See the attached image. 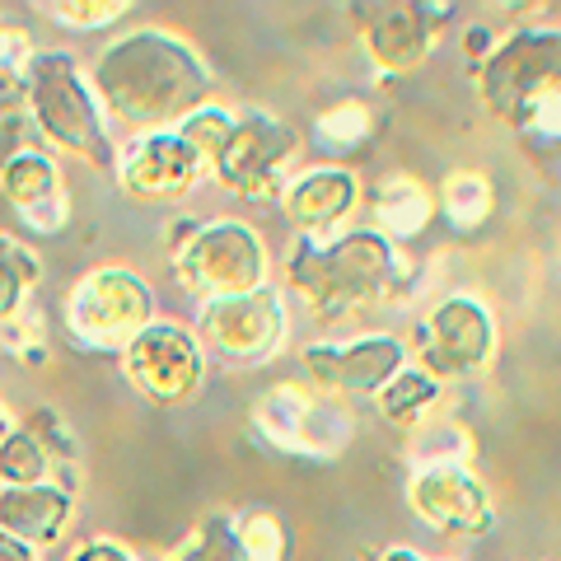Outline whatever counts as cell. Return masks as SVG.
Masks as SVG:
<instances>
[{"instance_id": "cell-29", "label": "cell", "mask_w": 561, "mask_h": 561, "mask_svg": "<svg viewBox=\"0 0 561 561\" xmlns=\"http://www.w3.org/2000/svg\"><path fill=\"white\" fill-rule=\"evenodd\" d=\"M47 14L66 28H108L122 14H131V0H57Z\"/></svg>"}, {"instance_id": "cell-25", "label": "cell", "mask_w": 561, "mask_h": 561, "mask_svg": "<svg viewBox=\"0 0 561 561\" xmlns=\"http://www.w3.org/2000/svg\"><path fill=\"white\" fill-rule=\"evenodd\" d=\"M43 482H57V459H51L47 445L20 421V426L0 440V486H43Z\"/></svg>"}, {"instance_id": "cell-37", "label": "cell", "mask_w": 561, "mask_h": 561, "mask_svg": "<svg viewBox=\"0 0 561 561\" xmlns=\"http://www.w3.org/2000/svg\"><path fill=\"white\" fill-rule=\"evenodd\" d=\"M14 426H20V421H14V416H10V412H5V408H0V440H5V435H10V431H14Z\"/></svg>"}, {"instance_id": "cell-1", "label": "cell", "mask_w": 561, "mask_h": 561, "mask_svg": "<svg viewBox=\"0 0 561 561\" xmlns=\"http://www.w3.org/2000/svg\"><path fill=\"white\" fill-rule=\"evenodd\" d=\"M90 84L113 127L131 136L179 131L202 113L216 90V76L197 47L173 28H131L113 38L90 66Z\"/></svg>"}, {"instance_id": "cell-12", "label": "cell", "mask_w": 561, "mask_h": 561, "mask_svg": "<svg viewBox=\"0 0 561 561\" xmlns=\"http://www.w3.org/2000/svg\"><path fill=\"white\" fill-rule=\"evenodd\" d=\"M197 337L206 342V351H216L230 365H267L272 356H280V346L290 337L286 300H280L276 286H267L257 295L206 305Z\"/></svg>"}, {"instance_id": "cell-14", "label": "cell", "mask_w": 561, "mask_h": 561, "mask_svg": "<svg viewBox=\"0 0 561 561\" xmlns=\"http://www.w3.org/2000/svg\"><path fill=\"white\" fill-rule=\"evenodd\" d=\"M360 197L365 192L356 169H346L342 160H323V164L295 169V179L286 183V197H280V216H286L295 239L328 243L351 230Z\"/></svg>"}, {"instance_id": "cell-10", "label": "cell", "mask_w": 561, "mask_h": 561, "mask_svg": "<svg viewBox=\"0 0 561 561\" xmlns=\"http://www.w3.org/2000/svg\"><path fill=\"white\" fill-rule=\"evenodd\" d=\"M117 360L150 408H187L206 383V342L183 323L154 319Z\"/></svg>"}, {"instance_id": "cell-8", "label": "cell", "mask_w": 561, "mask_h": 561, "mask_svg": "<svg viewBox=\"0 0 561 561\" xmlns=\"http://www.w3.org/2000/svg\"><path fill=\"white\" fill-rule=\"evenodd\" d=\"M295 154H300V136L286 117L267 108H243L210 179L249 206H280L286 183L295 179Z\"/></svg>"}, {"instance_id": "cell-35", "label": "cell", "mask_w": 561, "mask_h": 561, "mask_svg": "<svg viewBox=\"0 0 561 561\" xmlns=\"http://www.w3.org/2000/svg\"><path fill=\"white\" fill-rule=\"evenodd\" d=\"M0 561H43V552L28 548L20 538H10V534H0Z\"/></svg>"}, {"instance_id": "cell-21", "label": "cell", "mask_w": 561, "mask_h": 561, "mask_svg": "<svg viewBox=\"0 0 561 561\" xmlns=\"http://www.w3.org/2000/svg\"><path fill=\"white\" fill-rule=\"evenodd\" d=\"M435 206L454 234H478L496 210V187L482 169H449L435 187Z\"/></svg>"}, {"instance_id": "cell-15", "label": "cell", "mask_w": 561, "mask_h": 561, "mask_svg": "<svg viewBox=\"0 0 561 561\" xmlns=\"http://www.w3.org/2000/svg\"><path fill=\"white\" fill-rule=\"evenodd\" d=\"M408 505L431 534L482 538L496 529L491 491L472 468H426L408 478Z\"/></svg>"}, {"instance_id": "cell-4", "label": "cell", "mask_w": 561, "mask_h": 561, "mask_svg": "<svg viewBox=\"0 0 561 561\" xmlns=\"http://www.w3.org/2000/svg\"><path fill=\"white\" fill-rule=\"evenodd\" d=\"M173 280L202 309L220 300H239V295H257L272 286L267 239L249 220L234 216L187 225L183 239L173 243Z\"/></svg>"}, {"instance_id": "cell-5", "label": "cell", "mask_w": 561, "mask_h": 561, "mask_svg": "<svg viewBox=\"0 0 561 561\" xmlns=\"http://www.w3.org/2000/svg\"><path fill=\"white\" fill-rule=\"evenodd\" d=\"M482 108L496 122H511L534 103L561 94V28L557 24H519L491 38L472 66Z\"/></svg>"}, {"instance_id": "cell-9", "label": "cell", "mask_w": 561, "mask_h": 561, "mask_svg": "<svg viewBox=\"0 0 561 561\" xmlns=\"http://www.w3.org/2000/svg\"><path fill=\"white\" fill-rule=\"evenodd\" d=\"M496 346H501L496 313L468 290L440 295V300L416 319V332H412L416 365L426 375H435L440 383L482 375L486 365L496 360Z\"/></svg>"}, {"instance_id": "cell-7", "label": "cell", "mask_w": 561, "mask_h": 561, "mask_svg": "<svg viewBox=\"0 0 561 561\" xmlns=\"http://www.w3.org/2000/svg\"><path fill=\"white\" fill-rule=\"evenodd\" d=\"M70 342L99 356H122L154 323V290L131 267H94L70 286L61 305Z\"/></svg>"}, {"instance_id": "cell-11", "label": "cell", "mask_w": 561, "mask_h": 561, "mask_svg": "<svg viewBox=\"0 0 561 561\" xmlns=\"http://www.w3.org/2000/svg\"><path fill=\"white\" fill-rule=\"evenodd\" d=\"M305 379L332 398H379L412 365V342L398 332H356L346 342H309Z\"/></svg>"}, {"instance_id": "cell-2", "label": "cell", "mask_w": 561, "mask_h": 561, "mask_svg": "<svg viewBox=\"0 0 561 561\" xmlns=\"http://www.w3.org/2000/svg\"><path fill=\"white\" fill-rule=\"evenodd\" d=\"M286 286L309 313L323 323L370 319V313L398 309L412 290V262L370 225H356L328 243L290 239Z\"/></svg>"}, {"instance_id": "cell-32", "label": "cell", "mask_w": 561, "mask_h": 561, "mask_svg": "<svg viewBox=\"0 0 561 561\" xmlns=\"http://www.w3.org/2000/svg\"><path fill=\"white\" fill-rule=\"evenodd\" d=\"M33 57H38V47H33L28 28H24V24H14V20H0V66L28 70Z\"/></svg>"}, {"instance_id": "cell-20", "label": "cell", "mask_w": 561, "mask_h": 561, "mask_svg": "<svg viewBox=\"0 0 561 561\" xmlns=\"http://www.w3.org/2000/svg\"><path fill=\"white\" fill-rule=\"evenodd\" d=\"M375 408H379V416L389 421L393 431H416V426H426L431 416H440V408H445V383L435 379V375H426L421 365H408L389 389H383L379 398H375Z\"/></svg>"}, {"instance_id": "cell-18", "label": "cell", "mask_w": 561, "mask_h": 561, "mask_svg": "<svg viewBox=\"0 0 561 561\" xmlns=\"http://www.w3.org/2000/svg\"><path fill=\"white\" fill-rule=\"evenodd\" d=\"M76 524V496L66 482L43 486H0V534L28 542V548H51Z\"/></svg>"}, {"instance_id": "cell-17", "label": "cell", "mask_w": 561, "mask_h": 561, "mask_svg": "<svg viewBox=\"0 0 561 561\" xmlns=\"http://www.w3.org/2000/svg\"><path fill=\"white\" fill-rule=\"evenodd\" d=\"M0 197L20 216L28 234H61L70 220L66 179L51 154L43 150H14L0 164Z\"/></svg>"}, {"instance_id": "cell-19", "label": "cell", "mask_w": 561, "mask_h": 561, "mask_svg": "<svg viewBox=\"0 0 561 561\" xmlns=\"http://www.w3.org/2000/svg\"><path fill=\"white\" fill-rule=\"evenodd\" d=\"M440 216L435 192L412 179V173H383L370 192V230H379L389 243H416L431 230V220Z\"/></svg>"}, {"instance_id": "cell-24", "label": "cell", "mask_w": 561, "mask_h": 561, "mask_svg": "<svg viewBox=\"0 0 561 561\" xmlns=\"http://www.w3.org/2000/svg\"><path fill=\"white\" fill-rule=\"evenodd\" d=\"M164 561H249L239 542V511H210L173 542Z\"/></svg>"}, {"instance_id": "cell-6", "label": "cell", "mask_w": 561, "mask_h": 561, "mask_svg": "<svg viewBox=\"0 0 561 561\" xmlns=\"http://www.w3.org/2000/svg\"><path fill=\"white\" fill-rule=\"evenodd\" d=\"M253 435L290 459H337L356 440V416L346 398L313 389L309 379H280L253 402Z\"/></svg>"}, {"instance_id": "cell-3", "label": "cell", "mask_w": 561, "mask_h": 561, "mask_svg": "<svg viewBox=\"0 0 561 561\" xmlns=\"http://www.w3.org/2000/svg\"><path fill=\"white\" fill-rule=\"evenodd\" d=\"M28 84V122L51 150L84 160L94 169H117V146H113V122L84 70L70 51L61 47H38V57L24 70Z\"/></svg>"}, {"instance_id": "cell-27", "label": "cell", "mask_w": 561, "mask_h": 561, "mask_svg": "<svg viewBox=\"0 0 561 561\" xmlns=\"http://www.w3.org/2000/svg\"><path fill=\"white\" fill-rule=\"evenodd\" d=\"M239 542L249 561H290V529L276 511H239Z\"/></svg>"}, {"instance_id": "cell-28", "label": "cell", "mask_w": 561, "mask_h": 561, "mask_svg": "<svg viewBox=\"0 0 561 561\" xmlns=\"http://www.w3.org/2000/svg\"><path fill=\"white\" fill-rule=\"evenodd\" d=\"M234 117L239 113H230V108H220V103H206L202 113H192L183 127H179V136L187 140L192 150H197V160L206 164V173L216 169V160L225 154V146H230V136H234Z\"/></svg>"}, {"instance_id": "cell-16", "label": "cell", "mask_w": 561, "mask_h": 561, "mask_svg": "<svg viewBox=\"0 0 561 561\" xmlns=\"http://www.w3.org/2000/svg\"><path fill=\"white\" fill-rule=\"evenodd\" d=\"M360 47L379 76H412L435 51V14L445 5H412V0H379L360 5Z\"/></svg>"}, {"instance_id": "cell-30", "label": "cell", "mask_w": 561, "mask_h": 561, "mask_svg": "<svg viewBox=\"0 0 561 561\" xmlns=\"http://www.w3.org/2000/svg\"><path fill=\"white\" fill-rule=\"evenodd\" d=\"M0 337H5V346L14 351V360H24V365H47V328L38 323V313L24 309V313H14L10 323H0Z\"/></svg>"}, {"instance_id": "cell-31", "label": "cell", "mask_w": 561, "mask_h": 561, "mask_svg": "<svg viewBox=\"0 0 561 561\" xmlns=\"http://www.w3.org/2000/svg\"><path fill=\"white\" fill-rule=\"evenodd\" d=\"M511 127L524 140H534V146H561V94L534 103V108H524Z\"/></svg>"}, {"instance_id": "cell-36", "label": "cell", "mask_w": 561, "mask_h": 561, "mask_svg": "<svg viewBox=\"0 0 561 561\" xmlns=\"http://www.w3.org/2000/svg\"><path fill=\"white\" fill-rule=\"evenodd\" d=\"M375 561H421V557H416L412 548H383Z\"/></svg>"}, {"instance_id": "cell-33", "label": "cell", "mask_w": 561, "mask_h": 561, "mask_svg": "<svg viewBox=\"0 0 561 561\" xmlns=\"http://www.w3.org/2000/svg\"><path fill=\"white\" fill-rule=\"evenodd\" d=\"M14 117H28V84H24V70L0 66V127Z\"/></svg>"}, {"instance_id": "cell-13", "label": "cell", "mask_w": 561, "mask_h": 561, "mask_svg": "<svg viewBox=\"0 0 561 561\" xmlns=\"http://www.w3.org/2000/svg\"><path fill=\"white\" fill-rule=\"evenodd\" d=\"M117 187L140 206H164L183 202L192 187L206 179V164L197 150L187 146L179 131H154V136H131L122 140L117 154Z\"/></svg>"}, {"instance_id": "cell-23", "label": "cell", "mask_w": 561, "mask_h": 561, "mask_svg": "<svg viewBox=\"0 0 561 561\" xmlns=\"http://www.w3.org/2000/svg\"><path fill=\"white\" fill-rule=\"evenodd\" d=\"M375 131H379V117L360 94L328 103V108L313 117V140H319L328 154H356L360 146H370Z\"/></svg>"}, {"instance_id": "cell-22", "label": "cell", "mask_w": 561, "mask_h": 561, "mask_svg": "<svg viewBox=\"0 0 561 561\" xmlns=\"http://www.w3.org/2000/svg\"><path fill=\"white\" fill-rule=\"evenodd\" d=\"M472 431L454 416H431L426 426H416L408 435V463L412 472H426V468H472Z\"/></svg>"}, {"instance_id": "cell-34", "label": "cell", "mask_w": 561, "mask_h": 561, "mask_svg": "<svg viewBox=\"0 0 561 561\" xmlns=\"http://www.w3.org/2000/svg\"><path fill=\"white\" fill-rule=\"evenodd\" d=\"M66 561H136V552L127 548V542H117V538H84L70 548Z\"/></svg>"}, {"instance_id": "cell-26", "label": "cell", "mask_w": 561, "mask_h": 561, "mask_svg": "<svg viewBox=\"0 0 561 561\" xmlns=\"http://www.w3.org/2000/svg\"><path fill=\"white\" fill-rule=\"evenodd\" d=\"M38 276H43L38 253L14 234H0V323H10L14 313L28 309V290L38 286Z\"/></svg>"}]
</instances>
